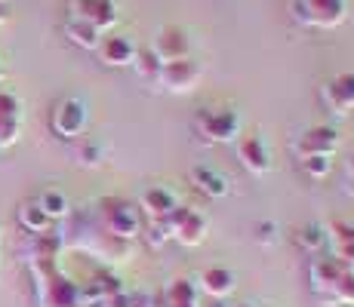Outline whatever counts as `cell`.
<instances>
[{"mask_svg": "<svg viewBox=\"0 0 354 307\" xmlns=\"http://www.w3.org/2000/svg\"><path fill=\"white\" fill-rule=\"evenodd\" d=\"M96 52H99V61L108 68H133L139 46H136L127 34H105Z\"/></svg>", "mask_w": 354, "mask_h": 307, "instance_id": "obj_16", "label": "cell"}, {"mask_svg": "<svg viewBox=\"0 0 354 307\" xmlns=\"http://www.w3.org/2000/svg\"><path fill=\"white\" fill-rule=\"evenodd\" d=\"M59 249H62V237H34L28 264L34 277V292H37V307H86L80 298V286L62 277V270H59Z\"/></svg>", "mask_w": 354, "mask_h": 307, "instance_id": "obj_1", "label": "cell"}, {"mask_svg": "<svg viewBox=\"0 0 354 307\" xmlns=\"http://www.w3.org/2000/svg\"><path fill=\"white\" fill-rule=\"evenodd\" d=\"M71 16L96 25L102 34H108L118 25V6L114 0H71Z\"/></svg>", "mask_w": 354, "mask_h": 307, "instance_id": "obj_15", "label": "cell"}, {"mask_svg": "<svg viewBox=\"0 0 354 307\" xmlns=\"http://www.w3.org/2000/svg\"><path fill=\"white\" fill-rule=\"evenodd\" d=\"M16 221H19V228H22L25 234H31V237H44V234H50V228H53L50 215L40 209L37 200L22 203V206H19V212H16Z\"/></svg>", "mask_w": 354, "mask_h": 307, "instance_id": "obj_23", "label": "cell"}, {"mask_svg": "<svg viewBox=\"0 0 354 307\" xmlns=\"http://www.w3.org/2000/svg\"><path fill=\"white\" fill-rule=\"evenodd\" d=\"M169 228H173V240L194 249L209 237V218L194 206H179L169 215Z\"/></svg>", "mask_w": 354, "mask_h": 307, "instance_id": "obj_10", "label": "cell"}, {"mask_svg": "<svg viewBox=\"0 0 354 307\" xmlns=\"http://www.w3.org/2000/svg\"><path fill=\"white\" fill-rule=\"evenodd\" d=\"M339 145H342V132L330 123H315V126L302 129L299 139L292 141V154L299 157H311V154H324V157H336Z\"/></svg>", "mask_w": 354, "mask_h": 307, "instance_id": "obj_9", "label": "cell"}, {"mask_svg": "<svg viewBox=\"0 0 354 307\" xmlns=\"http://www.w3.org/2000/svg\"><path fill=\"white\" fill-rule=\"evenodd\" d=\"M25 126V105L16 92L0 90V151H10L22 139Z\"/></svg>", "mask_w": 354, "mask_h": 307, "instance_id": "obj_12", "label": "cell"}, {"mask_svg": "<svg viewBox=\"0 0 354 307\" xmlns=\"http://www.w3.org/2000/svg\"><path fill=\"white\" fill-rule=\"evenodd\" d=\"M40 209H44L46 215H50V221H59V218H68V212H71V206H68V197L62 194V190H44V194L37 197Z\"/></svg>", "mask_w": 354, "mask_h": 307, "instance_id": "obj_24", "label": "cell"}, {"mask_svg": "<svg viewBox=\"0 0 354 307\" xmlns=\"http://www.w3.org/2000/svg\"><path fill=\"white\" fill-rule=\"evenodd\" d=\"M179 197H176L173 188H167V184H151V188L142 190L139 197V212L145 221H151V218H169L179 209Z\"/></svg>", "mask_w": 354, "mask_h": 307, "instance_id": "obj_14", "label": "cell"}, {"mask_svg": "<svg viewBox=\"0 0 354 307\" xmlns=\"http://www.w3.org/2000/svg\"><path fill=\"white\" fill-rule=\"evenodd\" d=\"M158 307H197V286L194 279H173L158 295Z\"/></svg>", "mask_w": 354, "mask_h": 307, "instance_id": "obj_21", "label": "cell"}, {"mask_svg": "<svg viewBox=\"0 0 354 307\" xmlns=\"http://www.w3.org/2000/svg\"><path fill=\"white\" fill-rule=\"evenodd\" d=\"M65 37L71 40L74 46H80V50H90V52H96L105 34H102V31L96 28V25L84 22V19H74V16H68V19H65Z\"/></svg>", "mask_w": 354, "mask_h": 307, "instance_id": "obj_22", "label": "cell"}, {"mask_svg": "<svg viewBox=\"0 0 354 307\" xmlns=\"http://www.w3.org/2000/svg\"><path fill=\"white\" fill-rule=\"evenodd\" d=\"M188 184H192L197 194L207 197V200H222V197L231 194L228 175H222L219 169H213V166H194L192 172H188Z\"/></svg>", "mask_w": 354, "mask_h": 307, "instance_id": "obj_18", "label": "cell"}, {"mask_svg": "<svg viewBox=\"0 0 354 307\" xmlns=\"http://www.w3.org/2000/svg\"><path fill=\"white\" fill-rule=\"evenodd\" d=\"M194 286H197V292H203L213 301H228L237 289V277L228 268H207V270H201Z\"/></svg>", "mask_w": 354, "mask_h": 307, "instance_id": "obj_17", "label": "cell"}, {"mask_svg": "<svg viewBox=\"0 0 354 307\" xmlns=\"http://www.w3.org/2000/svg\"><path fill=\"white\" fill-rule=\"evenodd\" d=\"M241 111L237 108H197L194 132L203 145H231L241 135Z\"/></svg>", "mask_w": 354, "mask_h": 307, "instance_id": "obj_4", "label": "cell"}, {"mask_svg": "<svg viewBox=\"0 0 354 307\" xmlns=\"http://www.w3.org/2000/svg\"><path fill=\"white\" fill-rule=\"evenodd\" d=\"M99 221L108 237H114V240H120V243H129V240H136V237H142L145 218H142L139 206L124 200V197H102Z\"/></svg>", "mask_w": 354, "mask_h": 307, "instance_id": "obj_3", "label": "cell"}, {"mask_svg": "<svg viewBox=\"0 0 354 307\" xmlns=\"http://www.w3.org/2000/svg\"><path fill=\"white\" fill-rule=\"evenodd\" d=\"M77 160L84 163V166H99V163L105 160V148H102L99 141H93V139H84L80 141V148H77Z\"/></svg>", "mask_w": 354, "mask_h": 307, "instance_id": "obj_27", "label": "cell"}, {"mask_svg": "<svg viewBox=\"0 0 354 307\" xmlns=\"http://www.w3.org/2000/svg\"><path fill=\"white\" fill-rule=\"evenodd\" d=\"M148 52L167 65V61H176V59H185L192 56V43H188V31L179 28V25H163V28L154 31L151 43H148Z\"/></svg>", "mask_w": 354, "mask_h": 307, "instance_id": "obj_11", "label": "cell"}, {"mask_svg": "<svg viewBox=\"0 0 354 307\" xmlns=\"http://www.w3.org/2000/svg\"><path fill=\"white\" fill-rule=\"evenodd\" d=\"M321 99L324 111L333 117H351L354 114V71H339L333 77H326L321 83Z\"/></svg>", "mask_w": 354, "mask_h": 307, "instance_id": "obj_8", "label": "cell"}, {"mask_svg": "<svg viewBox=\"0 0 354 307\" xmlns=\"http://www.w3.org/2000/svg\"><path fill=\"white\" fill-rule=\"evenodd\" d=\"M256 240L259 243H277V224L274 221H265V224H256Z\"/></svg>", "mask_w": 354, "mask_h": 307, "instance_id": "obj_29", "label": "cell"}, {"mask_svg": "<svg viewBox=\"0 0 354 307\" xmlns=\"http://www.w3.org/2000/svg\"><path fill=\"white\" fill-rule=\"evenodd\" d=\"M326 246L330 258L354 268V221H333L326 228Z\"/></svg>", "mask_w": 354, "mask_h": 307, "instance_id": "obj_19", "label": "cell"}, {"mask_svg": "<svg viewBox=\"0 0 354 307\" xmlns=\"http://www.w3.org/2000/svg\"><path fill=\"white\" fill-rule=\"evenodd\" d=\"M6 19H10V6H6V3H0V25H3Z\"/></svg>", "mask_w": 354, "mask_h": 307, "instance_id": "obj_31", "label": "cell"}, {"mask_svg": "<svg viewBox=\"0 0 354 307\" xmlns=\"http://www.w3.org/2000/svg\"><path fill=\"white\" fill-rule=\"evenodd\" d=\"M133 65H136V71H139L142 77L151 80V83H154V77H158V71H160V61L154 59L151 52H148V46H145V50L136 52V61H133Z\"/></svg>", "mask_w": 354, "mask_h": 307, "instance_id": "obj_28", "label": "cell"}, {"mask_svg": "<svg viewBox=\"0 0 354 307\" xmlns=\"http://www.w3.org/2000/svg\"><path fill=\"white\" fill-rule=\"evenodd\" d=\"M6 77V68H3V61H0V80H3Z\"/></svg>", "mask_w": 354, "mask_h": 307, "instance_id": "obj_32", "label": "cell"}, {"mask_svg": "<svg viewBox=\"0 0 354 307\" xmlns=\"http://www.w3.org/2000/svg\"><path fill=\"white\" fill-rule=\"evenodd\" d=\"M292 246H296L302 255H308V258H315V255H324V249H326V228L321 221H305V224H299L296 230H292Z\"/></svg>", "mask_w": 354, "mask_h": 307, "instance_id": "obj_20", "label": "cell"}, {"mask_svg": "<svg viewBox=\"0 0 354 307\" xmlns=\"http://www.w3.org/2000/svg\"><path fill=\"white\" fill-rule=\"evenodd\" d=\"M86 126H90V108H86V101L80 95H65V99H59L53 105V111H50L53 135L74 141L86 132Z\"/></svg>", "mask_w": 354, "mask_h": 307, "instance_id": "obj_6", "label": "cell"}, {"mask_svg": "<svg viewBox=\"0 0 354 307\" xmlns=\"http://www.w3.org/2000/svg\"><path fill=\"white\" fill-rule=\"evenodd\" d=\"M237 160L247 169L250 175H265L271 172V145L265 141L262 132H250V135H237Z\"/></svg>", "mask_w": 354, "mask_h": 307, "instance_id": "obj_13", "label": "cell"}, {"mask_svg": "<svg viewBox=\"0 0 354 307\" xmlns=\"http://www.w3.org/2000/svg\"><path fill=\"white\" fill-rule=\"evenodd\" d=\"M351 0H292V19L302 28L333 31L348 22Z\"/></svg>", "mask_w": 354, "mask_h": 307, "instance_id": "obj_5", "label": "cell"}, {"mask_svg": "<svg viewBox=\"0 0 354 307\" xmlns=\"http://www.w3.org/2000/svg\"><path fill=\"white\" fill-rule=\"evenodd\" d=\"M345 172H348V184H351V194H354V154L348 157V163H345Z\"/></svg>", "mask_w": 354, "mask_h": 307, "instance_id": "obj_30", "label": "cell"}, {"mask_svg": "<svg viewBox=\"0 0 354 307\" xmlns=\"http://www.w3.org/2000/svg\"><path fill=\"white\" fill-rule=\"evenodd\" d=\"M201 77H203V65L194 56H185V59H176V61L160 65L154 83H158L163 92H169V95H188V92L197 90Z\"/></svg>", "mask_w": 354, "mask_h": 307, "instance_id": "obj_7", "label": "cell"}, {"mask_svg": "<svg viewBox=\"0 0 354 307\" xmlns=\"http://www.w3.org/2000/svg\"><path fill=\"white\" fill-rule=\"evenodd\" d=\"M308 289L324 307H354V268L330 255H315L308 264Z\"/></svg>", "mask_w": 354, "mask_h": 307, "instance_id": "obj_2", "label": "cell"}, {"mask_svg": "<svg viewBox=\"0 0 354 307\" xmlns=\"http://www.w3.org/2000/svg\"><path fill=\"white\" fill-rule=\"evenodd\" d=\"M299 169H302L308 179H315V181H324V179H330V172H333V157H324V154H311V157H299Z\"/></svg>", "mask_w": 354, "mask_h": 307, "instance_id": "obj_25", "label": "cell"}, {"mask_svg": "<svg viewBox=\"0 0 354 307\" xmlns=\"http://www.w3.org/2000/svg\"><path fill=\"white\" fill-rule=\"evenodd\" d=\"M231 307H253V304H231Z\"/></svg>", "mask_w": 354, "mask_h": 307, "instance_id": "obj_33", "label": "cell"}, {"mask_svg": "<svg viewBox=\"0 0 354 307\" xmlns=\"http://www.w3.org/2000/svg\"><path fill=\"white\" fill-rule=\"evenodd\" d=\"M142 234H145L148 246H163L167 240H173V228H169V218H151V221L142 224Z\"/></svg>", "mask_w": 354, "mask_h": 307, "instance_id": "obj_26", "label": "cell"}]
</instances>
